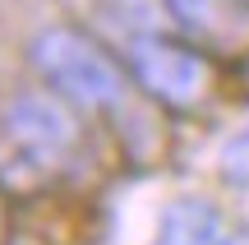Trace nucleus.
Here are the masks:
<instances>
[{"label":"nucleus","instance_id":"obj_7","mask_svg":"<svg viewBox=\"0 0 249 245\" xmlns=\"http://www.w3.org/2000/svg\"><path fill=\"white\" fill-rule=\"evenodd\" d=\"M222 176L231 185H249V134H235L222 148Z\"/></svg>","mask_w":249,"mask_h":245},{"label":"nucleus","instance_id":"obj_2","mask_svg":"<svg viewBox=\"0 0 249 245\" xmlns=\"http://www.w3.org/2000/svg\"><path fill=\"white\" fill-rule=\"evenodd\" d=\"M124 70L129 79L148 93L152 102L171 111H194L213 93V65H208L203 46L180 42V37L157 33H134L124 46Z\"/></svg>","mask_w":249,"mask_h":245},{"label":"nucleus","instance_id":"obj_1","mask_svg":"<svg viewBox=\"0 0 249 245\" xmlns=\"http://www.w3.org/2000/svg\"><path fill=\"white\" fill-rule=\"evenodd\" d=\"M28 60L42 74V83L60 102H74L83 111H116L129 97V70L83 28L51 23L28 42Z\"/></svg>","mask_w":249,"mask_h":245},{"label":"nucleus","instance_id":"obj_8","mask_svg":"<svg viewBox=\"0 0 249 245\" xmlns=\"http://www.w3.org/2000/svg\"><path fill=\"white\" fill-rule=\"evenodd\" d=\"M217 245H249V236H222Z\"/></svg>","mask_w":249,"mask_h":245},{"label":"nucleus","instance_id":"obj_5","mask_svg":"<svg viewBox=\"0 0 249 245\" xmlns=\"http://www.w3.org/2000/svg\"><path fill=\"white\" fill-rule=\"evenodd\" d=\"M222 218L208 199H176L166 213H161V227H157V241L152 245H217L222 236Z\"/></svg>","mask_w":249,"mask_h":245},{"label":"nucleus","instance_id":"obj_3","mask_svg":"<svg viewBox=\"0 0 249 245\" xmlns=\"http://www.w3.org/2000/svg\"><path fill=\"white\" fill-rule=\"evenodd\" d=\"M0 130H5L9 148L33 167L65 162L79 144L74 116L60 107V97H46V93H14L0 111Z\"/></svg>","mask_w":249,"mask_h":245},{"label":"nucleus","instance_id":"obj_4","mask_svg":"<svg viewBox=\"0 0 249 245\" xmlns=\"http://www.w3.org/2000/svg\"><path fill=\"white\" fill-rule=\"evenodd\" d=\"M166 19L208 51L249 46V0H166Z\"/></svg>","mask_w":249,"mask_h":245},{"label":"nucleus","instance_id":"obj_6","mask_svg":"<svg viewBox=\"0 0 249 245\" xmlns=\"http://www.w3.org/2000/svg\"><path fill=\"white\" fill-rule=\"evenodd\" d=\"M120 23H129L134 33H157L166 23V0H102Z\"/></svg>","mask_w":249,"mask_h":245}]
</instances>
